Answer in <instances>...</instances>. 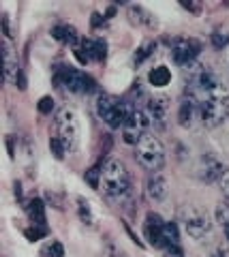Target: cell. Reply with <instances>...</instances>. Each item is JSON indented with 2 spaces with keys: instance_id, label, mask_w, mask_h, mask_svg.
I'll use <instances>...</instances> for the list:
<instances>
[{
  "instance_id": "16",
  "label": "cell",
  "mask_w": 229,
  "mask_h": 257,
  "mask_svg": "<svg viewBox=\"0 0 229 257\" xmlns=\"http://www.w3.org/2000/svg\"><path fill=\"white\" fill-rule=\"evenodd\" d=\"M26 212H28V219L37 227H45V204L41 202L39 197H33L30 202L26 204Z\"/></svg>"
},
{
  "instance_id": "28",
  "label": "cell",
  "mask_w": 229,
  "mask_h": 257,
  "mask_svg": "<svg viewBox=\"0 0 229 257\" xmlns=\"http://www.w3.org/2000/svg\"><path fill=\"white\" fill-rule=\"evenodd\" d=\"M39 111H41V114H52L54 111V99L52 96H43L41 101H39Z\"/></svg>"
},
{
  "instance_id": "27",
  "label": "cell",
  "mask_w": 229,
  "mask_h": 257,
  "mask_svg": "<svg viewBox=\"0 0 229 257\" xmlns=\"http://www.w3.org/2000/svg\"><path fill=\"white\" fill-rule=\"evenodd\" d=\"M216 219H218V223L223 225V227H227V225H229V199L216 208Z\"/></svg>"
},
{
  "instance_id": "3",
  "label": "cell",
  "mask_w": 229,
  "mask_h": 257,
  "mask_svg": "<svg viewBox=\"0 0 229 257\" xmlns=\"http://www.w3.org/2000/svg\"><path fill=\"white\" fill-rule=\"evenodd\" d=\"M135 152H137V161H139V165L144 167V170L148 172H159L163 170V165H165V146L161 144L159 138H154L152 133H148L141 138V142L135 146Z\"/></svg>"
},
{
  "instance_id": "11",
  "label": "cell",
  "mask_w": 229,
  "mask_h": 257,
  "mask_svg": "<svg viewBox=\"0 0 229 257\" xmlns=\"http://www.w3.org/2000/svg\"><path fill=\"white\" fill-rule=\"evenodd\" d=\"M80 52L84 54L86 62H90V60L101 62L107 58V43H105V39H84Z\"/></svg>"
},
{
  "instance_id": "14",
  "label": "cell",
  "mask_w": 229,
  "mask_h": 257,
  "mask_svg": "<svg viewBox=\"0 0 229 257\" xmlns=\"http://www.w3.org/2000/svg\"><path fill=\"white\" fill-rule=\"evenodd\" d=\"M199 114V101L193 99L191 94H186L182 103H180V111H178V122L182 126H191L193 118Z\"/></svg>"
},
{
  "instance_id": "9",
  "label": "cell",
  "mask_w": 229,
  "mask_h": 257,
  "mask_svg": "<svg viewBox=\"0 0 229 257\" xmlns=\"http://www.w3.org/2000/svg\"><path fill=\"white\" fill-rule=\"evenodd\" d=\"M199 118L203 126L208 128H216L225 122L227 118V103H220L214 99H206L199 103Z\"/></svg>"
},
{
  "instance_id": "26",
  "label": "cell",
  "mask_w": 229,
  "mask_h": 257,
  "mask_svg": "<svg viewBox=\"0 0 229 257\" xmlns=\"http://www.w3.org/2000/svg\"><path fill=\"white\" fill-rule=\"evenodd\" d=\"M24 234H26V238L30 240V242H37V240L47 236V227H37V225H33V227H28Z\"/></svg>"
},
{
  "instance_id": "23",
  "label": "cell",
  "mask_w": 229,
  "mask_h": 257,
  "mask_svg": "<svg viewBox=\"0 0 229 257\" xmlns=\"http://www.w3.org/2000/svg\"><path fill=\"white\" fill-rule=\"evenodd\" d=\"M101 172H103V163L90 167V170L84 174V178L88 180V184H90L92 189H99V187H101Z\"/></svg>"
},
{
  "instance_id": "20",
  "label": "cell",
  "mask_w": 229,
  "mask_h": 257,
  "mask_svg": "<svg viewBox=\"0 0 229 257\" xmlns=\"http://www.w3.org/2000/svg\"><path fill=\"white\" fill-rule=\"evenodd\" d=\"M129 15H131V20L135 22V24H144V26H150L152 28L154 26V15L150 13V11H146L144 7H139V5H131L129 7Z\"/></svg>"
},
{
  "instance_id": "35",
  "label": "cell",
  "mask_w": 229,
  "mask_h": 257,
  "mask_svg": "<svg viewBox=\"0 0 229 257\" xmlns=\"http://www.w3.org/2000/svg\"><path fill=\"white\" fill-rule=\"evenodd\" d=\"M225 236H227V240H229V225H227V227H225Z\"/></svg>"
},
{
  "instance_id": "33",
  "label": "cell",
  "mask_w": 229,
  "mask_h": 257,
  "mask_svg": "<svg viewBox=\"0 0 229 257\" xmlns=\"http://www.w3.org/2000/svg\"><path fill=\"white\" fill-rule=\"evenodd\" d=\"M212 257H227V253L223 251V248H218V251H216L214 255H212Z\"/></svg>"
},
{
  "instance_id": "2",
  "label": "cell",
  "mask_w": 229,
  "mask_h": 257,
  "mask_svg": "<svg viewBox=\"0 0 229 257\" xmlns=\"http://www.w3.org/2000/svg\"><path fill=\"white\" fill-rule=\"evenodd\" d=\"M133 107L135 105H129L114 94H99L97 99V114L109 128H122Z\"/></svg>"
},
{
  "instance_id": "5",
  "label": "cell",
  "mask_w": 229,
  "mask_h": 257,
  "mask_svg": "<svg viewBox=\"0 0 229 257\" xmlns=\"http://www.w3.org/2000/svg\"><path fill=\"white\" fill-rule=\"evenodd\" d=\"M180 221H182L186 234L195 238V240H201L210 234L212 229V221H210V214L206 210L197 206H184L180 210Z\"/></svg>"
},
{
  "instance_id": "19",
  "label": "cell",
  "mask_w": 229,
  "mask_h": 257,
  "mask_svg": "<svg viewBox=\"0 0 229 257\" xmlns=\"http://www.w3.org/2000/svg\"><path fill=\"white\" fill-rule=\"evenodd\" d=\"M148 82H150V86H154V88H165L171 82V71L165 67V64H159V67H154L148 73Z\"/></svg>"
},
{
  "instance_id": "6",
  "label": "cell",
  "mask_w": 229,
  "mask_h": 257,
  "mask_svg": "<svg viewBox=\"0 0 229 257\" xmlns=\"http://www.w3.org/2000/svg\"><path fill=\"white\" fill-rule=\"evenodd\" d=\"M56 128H58V138L67 146V152H73L80 146V122L77 116L71 107H62L56 116Z\"/></svg>"
},
{
  "instance_id": "21",
  "label": "cell",
  "mask_w": 229,
  "mask_h": 257,
  "mask_svg": "<svg viewBox=\"0 0 229 257\" xmlns=\"http://www.w3.org/2000/svg\"><path fill=\"white\" fill-rule=\"evenodd\" d=\"M77 214H80L82 223H84V225H88V227H92L94 221H97V216H94V212H92V206L86 202L84 197L77 199Z\"/></svg>"
},
{
  "instance_id": "12",
  "label": "cell",
  "mask_w": 229,
  "mask_h": 257,
  "mask_svg": "<svg viewBox=\"0 0 229 257\" xmlns=\"http://www.w3.org/2000/svg\"><path fill=\"white\" fill-rule=\"evenodd\" d=\"M167 111H169V101L165 99V96H152V99L148 101V116L152 118V122L156 126H165Z\"/></svg>"
},
{
  "instance_id": "25",
  "label": "cell",
  "mask_w": 229,
  "mask_h": 257,
  "mask_svg": "<svg viewBox=\"0 0 229 257\" xmlns=\"http://www.w3.org/2000/svg\"><path fill=\"white\" fill-rule=\"evenodd\" d=\"M50 150H52V155L56 159H65V155H67V146L62 144V140L58 138V135L50 140Z\"/></svg>"
},
{
  "instance_id": "15",
  "label": "cell",
  "mask_w": 229,
  "mask_h": 257,
  "mask_svg": "<svg viewBox=\"0 0 229 257\" xmlns=\"http://www.w3.org/2000/svg\"><path fill=\"white\" fill-rule=\"evenodd\" d=\"M223 172H225V170H223V165H220V161H218L216 157H212L210 152L201 159V178H203V180H208V182L220 180Z\"/></svg>"
},
{
  "instance_id": "24",
  "label": "cell",
  "mask_w": 229,
  "mask_h": 257,
  "mask_svg": "<svg viewBox=\"0 0 229 257\" xmlns=\"http://www.w3.org/2000/svg\"><path fill=\"white\" fill-rule=\"evenodd\" d=\"M154 50H156V43H154V41H148V43H144V45H141L139 50L135 52V58H133V60H135V64H141Z\"/></svg>"
},
{
  "instance_id": "34",
  "label": "cell",
  "mask_w": 229,
  "mask_h": 257,
  "mask_svg": "<svg viewBox=\"0 0 229 257\" xmlns=\"http://www.w3.org/2000/svg\"><path fill=\"white\" fill-rule=\"evenodd\" d=\"M225 122L229 124V103H227V118H225Z\"/></svg>"
},
{
  "instance_id": "13",
  "label": "cell",
  "mask_w": 229,
  "mask_h": 257,
  "mask_svg": "<svg viewBox=\"0 0 229 257\" xmlns=\"http://www.w3.org/2000/svg\"><path fill=\"white\" fill-rule=\"evenodd\" d=\"M167 180L163 178L159 174H152L148 178V184H146V195L150 202H163L167 197Z\"/></svg>"
},
{
  "instance_id": "22",
  "label": "cell",
  "mask_w": 229,
  "mask_h": 257,
  "mask_svg": "<svg viewBox=\"0 0 229 257\" xmlns=\"http://www.w3.org/2000/svg\"><path fill=\"white\" fill-rule=\"evenodd\" d=\"M212 45L216 47V50H223V47L229 45V26H218L214 32H212Z\"/></svg>"
},
{
  "instance_id": "29",
  "label": "cell",
  "mask_w": 229,
  "mask_h": 257,
  "mask_svg": "<svg viewBox=\"0 0 229 257\" xmlns=\"http://www.w3.org/2000/svg\"><path fill=\"white\" fill-rule=\"evenodd\" d=\"M220 191H223V195H225V199H229V170H225L223 172V176H220Z\"/></svg>"
},
{
  "instance_id": "31",
  "label": "cell",
  "mask_w": 229,
  "mask_h": 257,
  "mask_svg": "<svg viewBox=\"0 0 229 257\" xmlns=\"http://www.w3.org/2000/svg\"><path fill=\"white\" fill-rule=\"evenodd\" d=\"M107 255H109V257H126V253L122 251V248H118V246L112 244V242L107 244Z\"/></svg>"
},
{
  "instance_id": "1",
  "label": "cell",
  "mask_w": 229,
  "mask_h": 257,
  "mask_svg": "<svg viewBox=\"0 0 229 257\" xmlns=\"http://www.w3.org/2000/svg\"><path fill=\"white\" fill-rule=\"evenodd\" d=\"M101 187L109 197H124L131 189V178L122 161L109 159L103 163V172H101Z\"/></svg>"
},
{
  "instance_id": "18",
  "label": "cell",
  "mask_w": 229,
  "mask_h": 257,
  "mask_svg": "<svg viewBox=\"0 0 229 257\" xmlns=\"http://www.w3.org/2000/svg\"><path fill=\"white\" fill-rule=\"evenodd\" d=\"M18 77H20L18 58H15V54L9 47V43H5V79L7 82H15Z\"/></svg>"
},
{
  "instance_id": "10",
  "label": "cell",
  "mask_w": 229,
  "mask_h": 257,
  "mask_svg": "<svg viewBox=\"0 0 229 257\" xmlns=\"http://www.w3.org/2000/svg\"><path fill=\"white\" fill-rule=\"evenodd\" d=\"M163 229H165V221L156 212H148L144 223V234L152 246H163Z\"/></svg>"
},
{
  "instance_id": "8",
  "label": "cell",
  "mask_w": 229,
  "mask_h": 257,
  "mask_svg": "<svg viewBox=\"0 0 229 257\" xmlns=\"http://www.w3.org/2000/svg\"><path fill=\"white\" fill-rule=\"evenodd\" d=\"M199 52H201V45L195 39H176L171 47V58L180 67H191L195 58L199 56Z\"/></svg>"
},
{
  "instance_id": "4",
  "label": "cell",
  "mask_w": 229,
  "mask_h": 257,
  "mask_svg": "<svg viewBox=\"0 0 229 257\" xmlns=\"http://www.w3.org/2000/svg\"><path fill=\"white\" fill-rule=\"evenodd\" d=\"M54 82L60 88H65L69 92L75 94H90L97 90V84L90 75H86L84 71L73 69V67H58L54 71Z\"/></svg>"
},
{
  "instance_id": "32",
  "label": "cell",
  "mask_w": 229,
  "mask_h": 257,
  "mask_svg": "<svg viewBox=\"0 0 229 257\" xmlns=\"http://www.w3.org/2000/svg\"><path fill=\"white\" fill-rule=\"evenodd\" d=\"M3 28H5L7 39H11V24H9V15H3Z\"/></svg>"
},
{
  "instance_id": "7",
  "label": "cell",
  "mask_w": 229,
  "mask_h": 257,
  "mask_svg": "<svg viewBox=\"0 0 229 257\" xmlns=\"http://www.w3.org/2000/svg\"><path fill=\"white\" fill-rule=\"evenodd\" d=\"M152 124V118L148 116L146 109H139V107H133L129 118H126V122L122 126V140L126 144H131V146H137L141 142L144 135H148V128Z\"/></svg>"
},
{
  "instance_id": "17",
  "label": "cell",
  "mask_w": 229,
  "mask_h": 257,
  "mask_svg": "<svg viewBox=\"0 0 229 257\" xmlns=\"http://www.w3.org/2000/svg\"><path fill=\"white\" fill-rule=\"evenodd\" d=\"M52 37L56 39L60 43H69V45H75L80 41V35H77V30L73 26H69V24H58V26L52 28Z\"/></svg>"
},
{
  "instance_id": "30",
  "label": "cell",
  "mask_w": 229,
  "mask_h": 257,
  "mask_svg": "<svg viewBox=\"0 0 229 257\" xmlns=\"http://www.w3.org/2000/svg\"><path fill=\"white\" fill-rule=\"evenodd\" d=\"M47 251H50L54 257H65V248H62V244L56 242V240H54V242L50 244V248H47Z\"/></svg>"
}]
</instances>
